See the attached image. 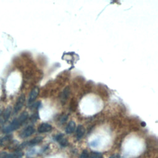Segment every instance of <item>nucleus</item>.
I'll use <instances>...</instances> for the list:
<instances>
[{
	"label": "nucleus",
	"mask_w": 158,
	"mask_h": 158,
	"mask_svg": "<svg viewBox=\"0 0 158 158\" xmlns=\"http://www.w3.org/2000/svg\"><path fill=\"white\" fill-rule=\"evenodd\" d=\"M28 114L27 112H23L18 117L14 118L7 126L4 128L2 131L5 133H9L18 129L28 118Z\"/></svg>",
	"instance_id": "obj_1"
},
{
	"label": "nucleus",
	"mask_w": 158,
	"mask_h": 158,
	"mask_svg": "<svg viewBox=\"0 0 158 158\" xmlns=\"http://www.w3.org/2000/svg\"><path fill=\"white\" fill-rule=\"evenodd\" d=\"M23 154L20 151H15L9 153L7 152H0V158H21Z\"/></svg>",
	"instance_id": "obj_2"
},
{
	"label": "nucleus",
	"mask_w": 158,
	"mask_h": 158,
	"mask_svg": "<svg viewBox=\"0 0 158 158\" xmlns=\"http://www.w3.org/2000/svg\"><path fill=\"white\" fill-rule=\"evenodd\" d=\"M25 97L24 94H22L19 97L14 107V114H17L20 111V110L22 109L25 103Z\"/></svg>",
	"instance_id": "obj_3"
},
{
	"label": "nucleus",
	"mask_w": 158,
	"mask_h": 158,
	"mask_svg": "<svg viewBox=\"0 0 158 158\" xmlns=\"http://www.w3.org/2000/svg\"><path fill=\"white\" fill-rule=\"evenodd\" d=\"M35 131V128L33 126H28L24 128L20 133V137L22 138H25L31 136Z\"/></svg>",
	"instance_id": "obj_4"
},
{
	"label": "nucleus",
	"mask_w": 158,
	"mask_h": 158,
	"mask_svg": "<svg viewBox=\"0 0 158 158\" xmlns=\"http://www.w3.org/2000/svg\"><path fill=\"white\" fill-rule=\"evenodd\" d=\"M11 112H12V109L10 107H7L4 112L2 113L1 117H0V122L1 123H5L7 121V120L9 119V118L11 114Z\"/></svg>",
	"instance_id": "obj_5"
},
{
	"label": "nucleus",
	"mask_w": 158,
	"mask_h": 158,
	"mask_svg": "<svg viewBox=\"0 0 158 158\" xmlns=\"http://www.w3.org/2000/svg\"><path fill=\"white\" fill-rule=\"evenodd\" d=\"M38 93H39V89L37 87H35L32 89V90L31 91V92L29 94L28 99V104H30L36 99V98H37V96L38 95Z\"/></svg>",
	"instance_id": "obj_6"
},
{
	"label": "nucleus",
	"mask_w": 158,
	"mask_h": 158,
	"mask_svg": "<svg viewBox=\"0 0 158 158\" xmlns=\"http://www.w3.org/2000/svg\"><path fill=\"white\" fill-rule=\"evenodd\" d=\"M52 129V127L50 124L47 123H41L38 128V131L39 133H46Z\"/></svg>",
	"instance_id": "obj_7"
},
{
	"label": "nucleus",
	"mask_w": 158,
	"mask_h": 158,
	"mask_svg": "<svg viewBox=\"0 0 158 158\" xmlns=\"http://www.w3.org/2000/svg\"><path fill=\"white\" fill-rule=\"evenodd\" d=\"M56 139L60 144V145L63 147L67 146L69 144L67 139L64 136V135L62 134H59V135H57L56 137Z\"/></svg>",
	"instance_id": "obj_8"
},
{
	"label": "nucleus",
	"mask_w": 158,
	"mask_h": 158,
	"mask_svg": "<svg viewBox=\"0 0 158 158\" xmlns=\"http://www.w3.org/2000/svg\"><path fill=\"white\" fill-rule=\"evenodd\" d=\"M75 127H76V125H75V122H73V121L69 122L66 127V128H65L66 133L68 134H70V133H73L75 129Z\"/></svg>",
	"instance_id": "obj_9"
},
{
	"label": "nucleus",
	"mask_w": 158,
	"mask_h": 158,
	"mask_svg": "<svg viewBox=\"0 0 158 158\" xmlns=\"http://www.w3.org/2000/svg\"><path fill=\"white\" fill-rule=\"evenodd\" d=\"M85 132V128L80 125L77 127V130H76V135H77V138L78 139H80V138H81L83 137V136L84 135Z\"/></svg>",
	"instance_id": "obj_10"
},
{
	"label": "nucleus",
	"mask_w": 158,
	"mask_h": 158,
	"mask_svg": "<svg viewBox=\"0 0 158 158\" xmlns=\"http://www.w3.org/2000/svg\"><path fill=\"white\" fill-rule=\"evenodd\" d=\"M43 140V138L41 137V136H38V137H36L32 139H31L30 141H29L28 143H27V145H29V146H32V145H35V144H37L40 143H41Z\"/></svg>",
	"instance_id": "obj_11"
},
{
	"label": "nucleus",
	"mask_w": 158,
	"mask_h": 158,
	"mask_svg": "<svg viewBox=\"0 0 158 158\" xmlns=\"http://www.w3.org/2000/svg\"><path fill=\"white\" fill-rule=\"evenodd\" d=\"M102 155L98 152H91L89 154L88 158H102Z\"/></svg>",
	"instance_id": "obj_12"
},
{
	"label": "nucleus",
	"mask_w": 158,
	"mask_h": 158,
	"mask_svg": "<svg viewBox=\"0 0 158 158\" xmlns=\"http://www.w3.org/2000/svg\"><path fill=\"white\" fill-rule=\"evenodd\" d=\"M9 140H10L9 136H6V137H4L2 139H0V146L5 145Z\"/></svg>",
	"instance_id": "obj_13"
},
{
	"label": "nucleus",
	"mask_w": 158,
	"mask_h": 158,
	"mask_svg": "<svg viewBox=\"0 0 158 158\" xmlns=\"http://www.w3.org/2000/svg\"><path fill=\"white\" fill-rule=\"evenodd\" d=\"M69 90L68 88H66L64 90V92L62 93V99H66V98H67V96H69Z\"/></svg>",
	"instance_id": "obj_14"
},
{
	"label": "nucleus",
	"mask_w": 158,
	"mask_h": 158,
	"mask_svg": "<svg viewBox=\"0 0 158 158\" xmlns=\"http://www.w3.org/2000/svg\"><path fill=\"white\" fill-rule=\"evenodd\" d=\"M88 157H89V154L88 151L86 150H84L80 156V158H88Z\"/></svg>",
	"instance_id": "obj_15"
},
{
	"label": "nucleus",
	"mask_w": 158,
	"mask_h": 158,
	"mask_svg": "<svg viewBox=\"0 0 158 158\" xmlns=\"http://www.w3.org/2000/svg\"><path fill=\"white\" fill-rule=\"evenodd\" d=\"M109 158H120V156L118 154H114L111 156Z\"/></svg>",
	"instance_id": "obj_16"
}]
</instances>
